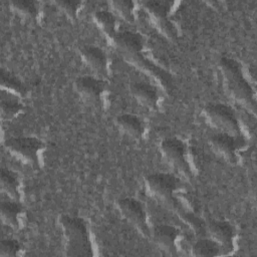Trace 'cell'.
<instances>
[{
	"label": "cell",
	"mask_w": 257,
	"mask_h": 257,
	"mask_svg": "<svg viewBox=\"0 0 257 257\" xmlns=\"http://www.w3.org/2000/svg\"><path fill=\"white\" fill-rule=\"evenodd\" d=\"M225 86L237 103L252 114L256 113L254 90L245 78L240 63L231 57L222 56L218 62Z\"/></svg>",
	"instance_id": "6da1fadb"
},
{
	"label": "cell",
	"mask_w": 257,
	"mask_h": 257,
	"mask_svg": "<svg viewBox=\"0 0 257 257\" xmlns=\"http://www.w3.org/2000/svg\"><path fill=\"white\" fill-rule=\"evenodd\" d=\"M58 222L63 233L65 256L87 257L93 255L87 224L82 218L64 214L59 217Z\"/></svg>",
	"instance_id": "7a4b0ae2"
},
{
	"label": "cell",
	"mask_w": 257,
	"mask_h": 257,
	"mask_svg": "<svg viewBox=\"0 0 257 257\" xmlns=\"http://www.w3.org/2000/svg\"><path fill=\"white\" fill-rule=\"evenodd\" d=\"M112 43L126 61L149 72L152 76L160 79V81H164V76L161 74V71L143 56L144 39L139 33L133 31L117 32L112 39Z\"/></svg>",
	"instance_id": "3957f363"
},
{
	"label": "cell",
	"mask_w": 257,
	"mask_h": 257,
	"mask_svg": "<svg viewBox=\"0 0 257 257\" xmlns=\"http://www.w3.org/2000/svg\"><path fill=\"white\" fill-rule=\"evenodd\" d=\"M178 182L175 176L165 173L152 174L146 178L149 192L166 207L181 213V205L175 196L178 191Z\"/></svg>",
	"instance_id": "277c9868"
},
{
	"label": "cell",
	"mask_w": 257,
	"mask_h": 257,
	"mask_svg": "<svg viewBox=\"0 0 257 257\" xmlns=\"http://www.w3.org/2000/svg\"><path fill=\"white\" fill-rule=\"evenodd\" d=\"M4 146L14 158L32 167L39 165L40 153L45 149V144L34 137L10 138Z\"/></svg>",
	"instance_id": "5b68a950"
},
{
	"label": "cell",
	"mask_w": 257,
	"mask_h": 257,
	"mask_svg": "<svg viewBox=\"0 0 257 257\" xmlns=\"http://www.w3.org/2000/svg\"><path fill=\"white\" fill-rule=\"evenodd\" d=\"M203 113L207 120L220 133L240 138V124L230 106L224 103H209L203 108Z\"/></svg>",
	"instance_id": "8992f818"
},
{
	"label": "cell",
	"mask_w": 257,
	"mask_h": 257,
	"mask_svg": "<svg viewBox=\"0 0 257 257\" xmlns=\"http://www.w3.org/2000/svg\"><path fill=\"white\" fill-rule=\"evenodd\" d=\"M161 151L166 161L184 179L190 181L193 171L187 159V149L183 141L177 138H167L161 143Z\"/></svg>",
	"instance_id": "52a82bcc"
},
{
	"label": "cell",
	"mask_w": 257,
	"mask_h": 257,
	"mask_svg": "<svg viewBox=\"0 0 257 257\" xmlns=\"http://www.w3.org/2000/svg\"><path fill=\"white\" fill-rule=\"evenodd\" d=\"M116 207L124 219L130 222L142 236L151 237V229L147 222V214L142 203L134 198H121L116 201Z\"/></svg>",
	"instance_id": "ba28073f"
},
{
	"label": "cell",
	"mask_w": 257,
	"mask_h": 257,
	"mask_svg": "<svg viewBox=\"0 0 257 257\" xmlns=\"http://www.w3.org/2000/svg\"><path fill=\"white\" fill-rule=\"evenodd\" d=\"M143 6L159 31L169 39H175L177 29L169 18V8L160 1H146Z\"/></svg>",
	"instance_id": "9c48e42d"
},
{
	"label": "cell",
	"mask_w": 257,
	"mask_h": 257,
	"mask_svg": "<svg viewBox=\"0 0 257 257\" xmlns=\"http://www.w3.org/2000/svg\"><path fill=\"white\" fill-rule=\"evenodd\" d=\"M73 85L79 96L90 104H98L105 90L103 80L89 75L77 77Z\"/></svg>",
	"instance_id": "30bf717a"
},
{
	"label": "cell",
	"mask_w": 257,
	"mask_h": 257,
	"mask_svg": "<svg viewBox=\"0 0 257 257\" xmlns=\"http://www.w3.org/2000/svg\"><path fill=\"white\" fill-rule=\"evenodd\" d=\"M207 232L210 238L215 241L222 254H229L234 248L235 231L227 221H211L207 225Z\"/></svg>",
	"instance_id": "8fae6325"
},
{
	"label": "cell",
	"mask_w": 257,
	"mask_h": 257,
	"mask_svg": "<svg viewBox=\"0 0 257 257\" xmlns=\"http://www.w3.org/2000/svg\"><path fill=\"white\" fill-rule=\"evenodd\" d=\"M239 139L240 138L225 133H218L212 136L210 144L215 153L221 156L228 163L235 165L238 162Z\"/></svg>",
	"instance_id": "7c38bea8"
},
{
	"label": "cell",
	"mask_w": 257,
	"mask_h": 257,
	"mask_svg": "<svg viewBox=\"0 0 257 257\" xmlns=\"http://www.w3.org/2000/svg\"><path fill=\"white\" fill-rule=\"evenodd\" d=\"M151 237L154 242L170 255L177 254V241L179 238V231L171 225L163 224L156 226L152 233Z\"/></svg>",
	"instance_id": "4fadbf2b"
},
{
	"label": "cell",
	"mask_w": 257,
	"mask_h": 257,
	"mask_svg": "<svg viewBox=\"0 0 257 257\" xmlns=\"http://www.w3.org/2000/svg\"><path fill=\"white\" fill-rule=\"evenodd\" d=\"M84 63L100 76L107 74V58L105 53L97 46L85 45L79 50Z\"/></svg>",
	"instance_id": "5bb4252c"
},
{
	"label": "cell",
	"mask_w": 257,
	"mask_h": 257,
	"mask_svg": "<svg viewBox=\"0 0 257 257\" xmlns=\"http://www.w3.org/2000/svg\"><path fill=\"white\" fill-rule=\"evenodd\" d=\"M132 95L144 107L150 110H156L159 105V94L157 90L146 82H133L130 85Z\"/></svg>",
	"instance_id": "9a60e30c"
},
{
	"label": "cell",
	"mask_w": 257,
	"mask_h": 257,
	"mask_svg": "<svg viewBox=\"0 0 257 257\" xmlns=\"http://www.w3.org/2000/svg\"><path fill=\"white\" fill-rule=\"evenodd\" d=\"M118 128L135 140H140L145 134V124L140 117L131 113H122L115 117Z\"/></svg>",
	"instance_id": "2e32d148"
},
{
	"label": "cell",
	"mask_w": 257,
	"mask_h": 257,
	"mask_svg": "<svg viewBox=\"0 0 257 257\" xmlns=\"http://www.w3.org/2000/svg\"><path fill=\"white\" fill-rule=\"evenodd\" d=\"M13 201L1 203V220L5 225L11 227L14 230H18L21 227L23 210L21 206L16 203V201Z\"/></svg>",
	"instance_id": "e0dca14e"
},
{
	"label": "cell",
	"mask_w": 257,
	"mask_h": 257,
	"mask_svg": "<svg viewBox=\"0 0 257 257\" xmlns=\"http://www.w3.org/2000/svg\"><path fill=\"white\" fill-rule=\"evenodd\" d=\"M0 185L1 190L12 200L19 201L21 198L20 182L17 174L14 172L2 168L0 173Z\"/></svg>",
	"instance_id": "ac0fdd59"
},
{
	"label": "cell",
	"mask_w": 257,
	"mask_h": 257,
	"mask_svg": "<svg viewBox=\"0 0 257 257\" xmlns=\"http://www.w3.org/2000/svg\"><path fill=\"white\" fill-rule=\"evenodd\" d=\"M93 20L96 26L101 30V32L112 41L115 34L117 33L115 29V17L113 14L106 10H97L93 14Z\"/></svg>",
	"instance_id": "d6986e66"
},
{
	"label": "cell",
	"mask_w": 257,
	"mask_h": 257,
	"mask_svg": "<svg viewBox=\"0 0 257 257\" xmlns=\"http://www.w3.org/2000/svg\"><path fill=\"white\" fill-rule=\"evenodd\" d=\"M1 88L18 97H26L28 94L27 87L17 77L4 69H1Z\"/></svg>",
	"instance_id": "ffe728a7"
},
{
	"label": "cell",
	"mask_w": 257,
	"mask_h": 257,
	"mask_svg": "<svg viewBox=\"0 0 257 257\" xmlns=\"http://www.w3.org/2000/svg\"><path fill=\"white\" fill-rule=\"evenodd\" d=\"M11 9L16 12L18 15L30 19L35 20L38 16V8L33 1L29 0H13L9 2Z\"/></svg>",
	"instance_id": "44dd1931"
},
{
	"label": "cell",
	"mask_w": 257,
	"mask_h": 257,
	"mask_svg": "<svg viewBox=\"0 0 257 257\" xmlns=\"http://www.w3.org/2000/svg\"><path fill=\"white\" fill-rule=\"evenodd\" d=\"M220 254L222 253L219 245L211 238H202L192 247V255L194 256H217Z\"/></svg>",
	"instance_id": "7402d4cb"
},
{
	"label": "cell",
	"mask_w": 257,
	"mask_h": 257,
	"mask_svg": "<svg viewBox=\"0 0 257 257\" xmlns=\"http://www.w3.org/2000/svg\"><path fill=\"white\" fill-rule=\"evenodd\" d=\"M112 9L126 22L135 21V2L131 0H114L110 2Z\"/></svg>",
	"instance_id": "603a6c76"
},
{
	"label": "cell",
	"mask_w": 257,
	"mask_h": 257,
	"mask_svg": "<svg viewBox=\"0 0 257 257\" xmlns=\"http://www.w3.org/2000/svg\"><path fill=\"white\" fill-rule=\"evenodd\" d=\"M23 110V105L17 100L3 99L0 104V115L3 121H10Z\"/></svg>",
	"instance_id": "cb8c5ba5"
},
{
	"label": "cell",
	"mask_w": 257,
	"mask_h": 257,
	"mask_svg": "<svg viewBox=\"0 0 257 257\" xmlns=\"http://www.w3.org/2000/svg\"><path fill=\"white\" fill-rule=\"evenodd\" d=\"M22 251L21 244L15 239H3L0 242V256L1 257H15Z\"/></svg>",
	"instance_id": "d4e9b609"
},
{
	"label": "cell",
	"mask_w": 257,
	"mask_h": 257,
	"mask_svg": "<svg viewBox=\"0 0 257 257\" xmlns=\"http://www.w3.org/2000/svg\"><path fill=\"white\" fill-rule=\"evenodd\" d=\"M54 4L71 20L77 18L78 10L81 6V2L75 0H57L54 1Z\"/></svg>",
	"instance_id": "484cf974"
}]
</instances>
